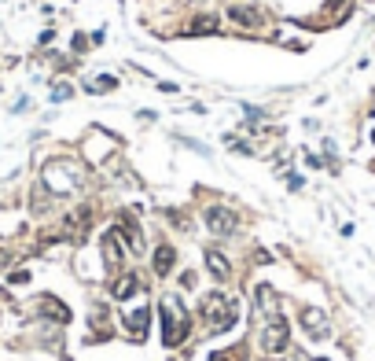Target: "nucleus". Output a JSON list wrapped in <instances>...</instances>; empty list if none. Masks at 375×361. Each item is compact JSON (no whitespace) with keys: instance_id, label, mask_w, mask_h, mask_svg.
<instances>
[{"instance_id":"nucleus-1","label":"nucleus","mask_w":375,"mask_h":361,"mask_svg":"<svg viewBox=\"0 0 375 361\" xmlns=\"http://www.w3.org/2000/svg\"><path fill=\"white\" fill-rule=\"evenodd\" d=\"M202 317H206L210 332H228L235 324V317H239V310H235V299H228L221 291H210V295H202Z\"/></svg>"},{"instance_id":"nucleus-2","label":"nucleus","mask_w":375,"mask_h":361,"mask_svg":"<svg viewBox=\"0 0 375 361\" xmlns=\"http://www.w3.org/2000/svg\"><path fill=\"white\" fill-rule=\"evenodd\" d=\"M191 332V321L184 313V306H180L177 295H169V299H162V339L166 347H180Z\"/></svg>"},{"instance_id":"nucleus-3","label":"nucleus","mask_w":375,"mask_h":361,"mask_svg":"<svg viewBox=\"0 0 375 361\" xmlns=\"http://www.w3.org/2000/svg\"><path fill=\"white\" fill-rule=\"evenodd\" d=\"M287 339H291L287 321L280 313H269V324H265V332H261V350L265 354H280V350H287Z\"/></svg>"},{"instance_id":"nucleus-4","label":"nucleus","mask_w":375,"mask_h":361,"mask_svg":"<svg viewBox=\"0 0 375 361\" xmlns=\"http://www.w3.org/2000/svg\"><path fill=\"white\" fill-rule=\"evenodd\" d=\"M45 185L52 192H74V188H78V169L70 163H48L45 166Z\"/></svg>"},{"instance_id":"nucleus-5","label":"nucleus","mask_w":375,"mask_h":361,"mask_svg":"<svg viewBox=\"0 0 375 361\" xmlns=\"http://www.w3.org/2000/svg\"><path fill=\"white\" fill-rule=\"evenodd\" d=\"M206 229L217 232V236H224V232L235 229V214H232L228 207H210L206 210Z\"/></svg>"},{"instance_id":"nucleus-6","label":"nucleus","mask_w":375,"mask_h":361,"mask_svg":"<svg viewBox=\"0 0 375 361\" xmlns=\"http://www.w3.org/2000/svg\"><path fill=\"white\" fill-rule=\"evenodd\" d=\"M103 262L111 265V269L122 265V232H118V229L103 232Z\"/></svg>"},{"instance_id":"nucleus-7","label":"nucleus","mask_w":375,"mask_h":361,"mask_svg":"<svg viewBox=\"0 0 375 361\" xmlns=\"http://www.w3.org/2000/svg\"><path fill=\"white\" fill-rule=\"evenodd\" d=\"M147 324H151V310H147V306L125 313V328H129L133 339H144V336H147Z\"/></svg>"},{"instance_id":"nucleus-8","label":"nucleus","mask_w":375,"mask_h":361,"mask_svg":"<svg viewBox=\"0 0 375 361\" xmlns=\"http://www.w3.org/2000/svg\"><path fill=\"white\" fill-rule=\"evenodd\" d=\"M206 269H210V277L213 280H228L232 277V265H228V258H224L221 251H206Z\"/></svg>"},{"instance_id":"nucleus-9","label":"nucleus","mask_w":375,"mask_h":361,"mask_svg":"<svg viewBox=\"0 0 375 361\" xmlns=\"http://www.w3.org/2000/svg\"><path fill=\"white\" fill-rule=\"evenodd\" d=\"M228 19H232V23H239V26H258L261 23V12H258V8H250V4H232L228 8Z\"/></svg>"},{"instance_id":"nucleus-10","label":"nucleus","mask_w":375,"mask_h":361,"mask_svg":"<svg viewBox=\"0 0 375 361\" xmlns=\"http://www.w3.org/2000/svg\"><path fill=\"white\" fill-rule=\"evenodd\" d=\"M302 321H306V332L313 336V339H328V317L320 313V310H306Z\"/></svg>"},{"instance_id":"nucleus-11","label":"nucleus","mask_w":375,"mask_h":361,"mask_svg":"<svg viewBox=\"0 0 375 361\" xmlns=\"http://www.w3.org/2000/svg\"><path fill=\"white\" fill-rule=\"evenodd\" d=\"M173 258H177L173 247H158L155 251V273H158V277H166V273L173 269Z\"/></svg>"},{"instance_id":"nucleus-12","label":"nucleus","mask_w":375,"mask_h":361,"mask_svg":"<svg viewBox=\"0 0 375 361\" xmlns=\"http://www.w3.org/2000/svg\"><path fill=\"white\" fill-rule=\"evenodd\" d=\"M37 306H41V310H45V313H52V317H56V321H70V310H67V306H63L59 299H48V295H45V299H41Z\"/></svg>"},{"instance_id":"nucleus-13","label":"nucleus","mask_w":375,"mask_h":361,"mask_svg":"<svg viewBox=\"0 0 375 361\" xmlns=\"http://www.w3.org/2000/svg\"><path fill=\"white\" fill-rule=\"evenodd\" d=\"M133 291H136V277H133V273H125V277L114 284V299H129Z\"/></svg>"},{"instance_id":"nucleus-14","label":"nucleus","mask_w":375,"mask_h":361,"mask_svg":"<svg viewBox=\"0 0 375 361\" xmlns=\"http://www.w3.org/2000/svg\"><path fill=\"white\" fill-rule=\"evenodd\" d=\"M107 89H114V78H111V74H103V78H96V81L89 85V92H107Z\"/></svg>"},{"instance_id":"nucleus-15","label":"nucleus","mask_w":375,"mask_h":361,"mask_svg":"<svg viewBox=\"0 0 375 361\" xmlns=\"http://www.w3.org/2000/svg\"><path fill=\"white\" fill-rule=\"evenodd\" d=\"M210 30H217V23H213V19H195L191 34H210Z\"/></svg>"},{"instance_id":"nucleus-16","label":"nucleus","mask_w":375,"mask_h":361,"mask_svg":"<svg viewBox=\"0 0 375 361\" xmlns=\"http://www.w3.org/2000/svg\"><path fill=\"white\" fill-rule=\"evenodd\" d=\"M52 96H56V100H67V96H70V85H56V92H52Z\"/></svg>"},{"instance_id":"nucleus-17","label":"nucleus","mask_w":375,"mask_h":361,"mask_svg":"<svg viewBox=\"0 0 375 361\" xmlns=\"http://www.w3.org/2000/svg\"><path fill=\"white\" fill-rule=\"evenodd\" d=\"M30 280V273L26 269H19V273H12V284H26Z\"/></svg>"},{"instance_id":"nucleus-18","label":"nucleus","mask_w":375,"mask_h":361,"mask_svg":"<svg viewBox=\"0 0 375 361\" xmlns=\"http://www.w3.org/2000/svg\"><path fill=\"white\" fill-rule=\"evenodd\" d=\"M372 144H375V130H372Z\"/></svg>"},{"instance_id":"nucleus-19","label":"nucleus","mask_w":375,"mask_h":361,"mask_svg":"<svg viewBox=\"0 0 375 361\" xmlns=\"http://www.w3.org/2000/svg\"><path fill=\"white\" fill-rule=\"evenodd\" d=\"M372 169H375V163H372Z\"/></svg>"},{"instance_id":"nucleus-20","label":"nucleus","mask_w":375,"mask_h":361,"mask_svg":"<svg viewBox=\"0 0 375 361\" xmlns=\"http://www.w3.org/2000/svg\"><path fill=\"white\" fill-rule=\"evenodd\" d=\"M320 361H324V358H320Z\"/></svg>"}]
</instances>
